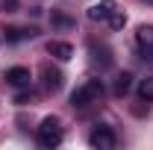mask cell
<instances>
[{
  "label": "cell",
  "mask_w": 153,
  "mask_h": 150,
  "mask_svg": "<svg viewBox=\"0 0 153 150\" xmlns=\"http://www.w3.org/2000/svg\"><path fill=\"white\" fill-rule=\"evenodd\" d=\"M100 97H103V82H100V79H88V82L76 85V91L71 94V106H74V109H88Z\"/></svg>",
  "instance_id": "6da1fadb"
},
{
  "label": "cell",
  "mask_w": 153,
  "mask_h": 150,
  "mask_svg": "<svg viewBox=\"0 0 153 150\" xmlns=\"http://www.w3.org/2000/svg\"><path fill=\"white\" fill-rule=\"evenodd\" d=\"M36 135H38V144L41 147H56L62 141V124H59V118H44Z\"/></svg>",
  "instance_id": "7a4b0ae2"
},
{
  "label": "cell",
  "mask_w": 153,
  "mask_h": 150,
  "mask_svg": "<svg viewBox=\"0 0 153 150\" xmlns=\"http://www.w3.org/2000/svg\"><path fill=\"white\" fill-rule=\"evenodd\" d=\"M88 144L97 150H112L115 144H118V138H115V132L109 130V127H97V130H91V135H88Z\"/></svg>",
  "instance_id": "3957f363"
},
{
  "label": "cell",
  "mask_w": 153,
  "mask_h": 150,
  "mask_svg": "<svg viewBox=\"0 0 153 150\" xmlns=\"http://www.w3.org/2000/svg\"><path fill=\"white\" fill-rule=\"evenodd\" d=\"M135 44H138V50H141V56H144V59H153V24L138 27V33H135Z\"/></svg>",
  "instance_id": "277c9868"
},
{
  "label": "cell",
  "mask_w": 153,
  "mask_h": 150,
  "mask_svg": "<svg viewBox=\"0 0 153 150\" xmlns=\"http://www.w3.org/2000/svg\"><path fill=\"white\" fill-rule=\"evenodd\" d=\"M41 76H44V91L53 94L62 88V82H65V76H62V71H56V68H50V65H44V71H41Z\"/></svg>",
  "instance_id": "5b68a950"
},
{
  "label": "cell",
  "mask_w": 153,
  "mask_h": 150,
  "mask_svg": "<svg viewBox=\"0 0 153 150\" xmlns=\"http://www.w3.org/2000/svg\"><path fill=\"white\" fill-rule=\"evenodd\" d=\"M115 9H118V6H115V0H100L97 6L88 9V18H91V21H109V15H112Z\"/></svg>",
  "instance_id": "8992f818"
},
{
  "label": "cell",
  "mask_w": 153,
  "mask_h": 150,
  "mask_svg": "<svg viewBox=\"0 0 153 150\" xmlns=\"http://www.w3.org/2000/svg\"><path fill=\"white\" fill-rule=\"evenodd\" d=\"M30 79H33V76H30L27 68H9V71H6V82H9V85H15V88H27V85H30Z\"/></svg>",
  "instance_id": "52a82bcc"
},
{
  "label": "cell",
  "mask_w": 153,
  "mask_h": 150,
  "mask_svg": "<svg viewBox=\"0 0 153 150\" xmlns=\"http://www.w3.org/2000/svg\"><path fill=\"white\" fill-rule=\"evenodd\" d=\"M47 53L56 56L59 62H68V59L74 56V47H71L68 41H50V44H47Z\"/></svg>",
  "instance_id": "ba28073f"
},
{
  "label": "cell",
  "mask_w": 153,
  "mask_h": 150,
  "mask_svg": "<svg viewBox=\"0 0 153 150\" xmlns=\"http://www.w3.org/2000/svg\"><path fill=\"white\" fill-rule=\"evenodd\" d=\"M138 97L147 100V103H153V76H147V79L138 82Z\"/></svg>",
  "instance_id": "9c48e42d"
},
{
  "label": "cell",
  "mask_w": 153,
  "mask_h": 150,
  "mask_svg": "<svg viewBox=\"0 0 153 150\" xmlns=\"http://www.w3.org/2000/svg\"><path fill=\"white\" fill-rule=\"evenodd\" d=\"M130 79H133V76H130V74H121V76H118V79H115V94H118V97H121V94H127V91H130V85H133Z\"/></svg>",
  "instance_id": "30bf717a"
},
{
  "label": "cell",
  "mask_w": 153,
  "mask_h": 150,
  "mask_svg": "<svg viewBox=\"0 0 153 150\" xmlns=\"http://www.w3.org/2000/svg\"><path fill=\"white\" fill-rule=\"evenodd\" d=\"M24 36H36V30H18V27L6 30V38H9V41H21Z\"/></svg>",
  "instance_id": "8fae6325"
},
{
  "label": "cell",
  "mask_w": 153,
  "mask_h": 150,
  "mask_svg": "<svg viewBox=\"0 0 153 150\" xmlns=\"http://www.w3.org/2000/svg\"><path fill=\"white\" fill-rule=\"evenodd\" d=\"M124 24H127V15H124V12H118V9H115L112 15H109V27H112V30H121V27H124Z\"/></svg>",
  "instance_id": "7c38bea8"
},
{
  "label": "cell",
  "mask_w": 153,
  "mask_h": 150,
  "mask_svg": "<svg viewBox=\"0 0 153 150\" xmlns=\"http://www.w3.org/2000/svg\"><path fill=\"white\" fill-rule=\"evenodd\" d=\"M3 9L6 12H18V0H3Z\"/></svg>",
  "instance_id": "4fadbf2b"
}]
</instances>
